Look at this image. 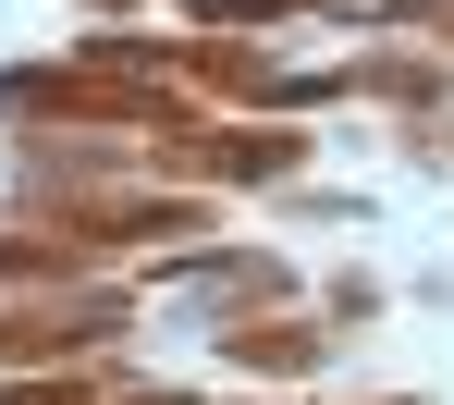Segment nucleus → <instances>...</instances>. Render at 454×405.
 I'll return each instance as SVG.
<instances>
[{"mask_svg": "<svg viewBox=\"0 0 454 405\" xmlns=\"http://www.w3.org/2000/svg\"><path fill=\"white\" fill-rule=\"evenodd\" d=\"M0 283H74V245L25 222V234H0Z\"/></svg>", "mask_w": 454, "mask_h": 405, "instance_id": "nucleus-1", "label": "nucleus"}, {"mask_svg": "<svg viewBox=\"0 0 454 405\" xmlns=\"http://www.w3.org/2000/svg\"><path fill=\"white\" fill-rule=\"evenodd\" d=\"M233 356H246V369H307L319 331H307V320H246V331H233Z\"/></svg>", "mask_w": 454, "mask_h": 405, "instance_id": "nucleus-2", "label": "nucleus"}, {"mask_svg": "<svg viewBox=\"0 0 454 405\" xmlns=\"http://www.w3.org/2000/svg\"><path fill=\"white\" fill-rule=\"evenodd\" d=\"M209 37H246V25H283V12H344V0H184Z\"/></svg>", "mask_w": 454, "mask_h": 405, "instance_id": "nucleus-3", "label": "nucleus"}, {"mask_svg": "<svg viewBox=\"0 0 454 405\" xmlns=\"http://www.w3.org/2000/svg\"><path fill=\"white\" fill-rule=\"evenodd\" d=\"M0 405H123V393H98L86 369H37V381H0Z\"/></svg>", "mask_w": 454, "mask_h": 405, "instance_id": "nucleus-4", "label": "nucleus"}]
</instances>
